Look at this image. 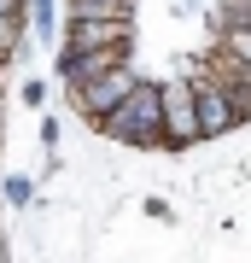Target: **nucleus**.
Here are the masks:
<instances>
[{
	"mask_svg": "<svg viewBox=\"0 0 251 263\" xmlns=\"http://www.w3.org/2000/svg\"><path fill=\"white\" fill-rule=\"evenodd\" d=\"M93 129L100 135H111V141L123 146H169V135H164V94H158V82H129V94H123L105 117H93Z\"/></svg>",
	"mask_w": 251,
	"mask_h": 263,
	"instance_id": "1",
	"label": "nucleus"
},
{
	"mask_svg": "<svg viewBox=\"0 0 251 263\" xmlns=\"http://www.w3.org/2000/svg\"><path fill=\"white\" fill-rule=\"evenodd\" d=\"M193 111H199V141H205V135H228L234 123H240L234 105H228V94H222V82H216L210 70L193 82Z\"/></svg>",
	"mask_w": 251,
	"mask_h": 263,
	"instance_id": "2",
	"label": "nucleus"
},
{
	"mask_svg": "<svg viewBox=\"0 0 251 263\" xmlns=\"http://www.w3.org/2000/svg\"><path fill=\"white\" fill-rule=\"evenodd\" d=\"M210 76L222 82V94H228V105H234V117H251V65L240 53H228V47H216L210 53Z\"/></svg>",
	"mask_w": 251,
	"mask_h": 263,
	"instance_id": "3",
	"label": "nucleus"
},
{
	"mask_svg": "<svg viewBox=\"0 0 251 263\" xmlns=\"http://www.w3.org/2000/svg\"><path fill=\"white\" fill-rule=\"evenodd\" d=\"M129 82H134V70H129V65H111V70H100V76H93V82L76 88V105H82L88 117H105L123 94H129Z\"/></svg>",
	"mask_w": 251,
	"mask_h": 263,
	"instance_id": "4",
	"label": "nucleus"
},
{
	"mask_svg": "<svg viewBox=\"0 0 251 263\" xmlns=\"http://www.w3.org/2000/svg\"><path fill=\"white\" fill-rule=\"evenodd\" d=\"M164 135H169V146H187V141H199L193 82H169V88H164Z\"/></svg>",
	"mask_w": 251,
	"mask_h": 263,
	"instance_id": "5",
	"label": "nucleus"
},
{
	"mask_svg": "<svg viewBox=\"0 0 251 263\" xmlns=\"http://www.w3.org/2000/svg\"><path fill=\"white\" fill-rule=\"evenodd\" d=\"M70 47L65 53H93V47H129V18H65Z\"/></svg>",
	"mask_w": 251,
	"mask_h": 263,
	"instance_id": "6",
	"label": "nucleus"
},
{
	"mask_svg": "<svg viewBox=\"0 0 251 263\" xmlns=\"http://www.w3.org/2000/svg\"><path fill=\"white\" fill-rule=\"evenodd\" d=\"M111 65H129V47H93V53H65V82L70 88H82L93 82L100 70H111Z\"/></svg>",
	"mask_w": 251,
	"mask_h": 263,
	"instance_id": "7",
	"label": "nucleus"
},
{
	"mask_svg": "<svg viewBox=\"0 0 251 263\" xmlns=\"http://www.w3.org/2000/svg\"><path fill=\"white\" fill-rule=\"evenodd\" d=\"M222 47L240 53L245 65H251V24H228V29H222Z\"/></svg>",
	"mask_w": 251,
	"mask_h": 263,
	"instance_id": "8",
	"label": "nucleus"
}]
</instances>
